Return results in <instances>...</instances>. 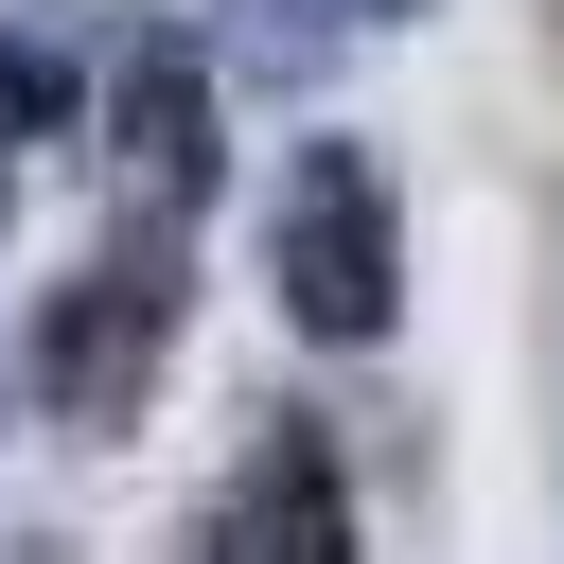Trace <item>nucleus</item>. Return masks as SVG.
Returning a JSON list of instances; mask_svg holds the SVG:
<instances>
[{
	"mask_svg": "<svg viewBox=\"0 0 564 564\" xmlns=\"http://www.w3.org/2000/svg\"><path fill=\"white\" fill-rule=\"evenodd\" d=\"M264 282L317 352H370L405 317V212H388V159L370 141H300L282 159V212H264Z\"/></svg>",
	"mask_w": 564,
	"mask_h": 564,
	"instance_id": "obj_1",
	"label": "nucleus"
},
{
	"mask_svg": "<svg viewBox=\"0 0 564 564\" xmlns=\"http://www.w3.org/2000/svg\"><path fill=\"white\" fill-rule=\"evenodd\" d=\"M176 229H106L88 264H70V300H53V335H35V405L70 423V441H123L141 405H159V352H176Z\"/></svg>",
	"mask_w": 564,
	"mask_h": 564,
	"instance_id": "obj_2",
	"label": "nucleus"
},
{
	"mask_svg": "<svg viewBox=\"0 0 564 564\" xmlns=\"http://www.w3.org/2000/svg\"><path fill=\"white\" fill-rule=\"evenodd\" d=\"M106 159H123V212H141V229H176V212L212 194V53H194L176 18H141V35L106 53Z\"/></svg>",
	"mask_w": 564,
	"mask_h": 564,
	"instance_id": "obj_3",
	"label": "nucleus"
},
{
	"mask_svg": "<svg viewBox=\"0 0 564 564\" xmlns=\"http://www.w3.org/2000/svg\"><path fill=\"white\" fill-rule=\"evenodd\" d=\"M212 546H229V564H352V476H335V441H317V423H264L247 476H229V511H212Z\"/></svg>",
	"mask_w": 564,
	"mask_h": 564,
	"instance_id": "obj_4",
	"label": "nucleus"
},
{
	"mask_svg": "<svg viewBox=\"0 0 564 564\" xmlns=\"http://www.w3.org/2000/svg\"><path fill=\"white\" fill-rule=\"evenodd\" d=\"M88 123V18H0V141H70Z\"/></svg>",
	"mask_w": 564,
	"mask_h": 564,
	"instance_id": "obj_5",
	"label": "nucleus"
},
{
	"mask_svg": "<svg viewBox=\"0 0 564 564\" xmlns=\"http://www.w3.org/2000/svg\"><path fill=\"white\" fill-rule=\"evenodd\" d=\"M212 35H229L247 70H317V53L352 35V0H212Z\"/></svg>",
	"mask_w": 564,
	"mask_h": 564,
	"instance_id": "obj_6",
	"label": "nucleus"
},
{
	"mask_svg": "<svg viewBox=\"0 0 564 564\" xmlns=\"http://www.w3.org/2000/svg\"><path fill=\"white\" fill-rule=\"evenodd\" d=\"M352 18H423V0H352Z\"/></svg>",
	"mask_w": 564,
	"mask_h": 564,
	"instance_id": "obj_7",
	"label": "nucleus"
},
{
	"mask_svg": "<svg viewBox=\"0 0 564 564\" xmlns=\"http://www.w3.org/2000/svg\"><path fill=\"white\" fill-rule=\"evenodd\" d=\"M194 564H229V546H194Z\"/></svg>",
	"mask_w": 564,
	"mask_h": 564,
	"instance_id": "obj_8",
	"label": "nucleus"
}]
</instances>
